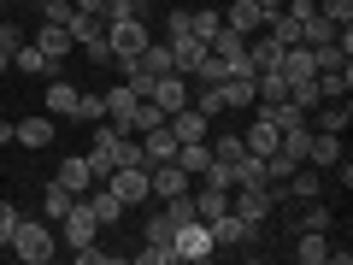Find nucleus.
<instances>
[{
  "label": "nucleus",
  "instance_id": "nucleus-1",
  "mask_svg": "<svg viewBox=\"0 0 353 265\" xmlns=\"http://www.w3.org/2000/svg\"><path fill=\"white\" fill-rule=\"evenodd\" d=\"M6 248H12L24 265H48L53 253H59V236H53L48 218H18V230H12V242H6Z\"/></svg>",
  "mask_w": 353,
  "mask_h": 265
},
{
  "label": "nucleus",
  "instance_id": "nucleus-2",
  "mask_svg": "<svg viewBox=\"0 0 353 265\" xmlns=\"http://www.w3.org/2000/svg\"><path fill=\"white\" fill-rule=\"evenodd\" d=\"M53 230H59V242H65V248H88V242H101V218L88 213V201H83V195L71 201V213H65Z\"/></svg>",
  "mask_w": 353,
  "mask_h": 265
},
{
  "label": "nucleus",
  "instance_id": "nucleus-3",
  "mask_svg": "<svg viewBox=\"0 0 353 265\" xmlns=\"http://www.w3.org/2000/svg\"><path fill=\"white\" fill-rule=\"evenodd\" d=\"M148 24H141V18H112V24H106V48H112V65L118 59H136L141 48H148Z\"/></svg>",
  "mask_w": 353,
  "mask_h": 265
},
{
  "label": "nucleus",
  "instance_id": "nucleus-4",
  "mask_svg": "<svg viewBox=\"0 0 353 265\" xmlns=\"http://www.w3.org/2000/svg\"><path fill=\"white\" fill-rule=\"evenodd\" d=\"M171 253L176 259H189V265H201V259H212V230L201 224V218H189V224H176V236H171Z\"/></svg>",
  "mask_w": 353,
  "mask_h": 265
},
{
  "label": "nucleus",
  "instance_id": "nucleus-5",
  "mask_svg": "<svg viewBox=\"0 0 353 265\" xmlns=\"http://www.w3.org/2000/svg\"><path fill=\"white\" fill-rule=\"evenodd\" d=\"M271 206H277V195L265 189V183H259V189H230V213H236L248 230H259L265 218H271Z\"/></svg>",
  "mask_w": 353,
  "mask_h": 265
},
{
  "label": "nucleus",
  "instance_id": "nucleus-6",
  "mask_svg": "<svg viewBox=\"0 0 353 265\" xmlns=\"http://www.w3.org/2000/svg\"><path fill=\"white\" fill-rule=\"evenodd\" d=\"M148 189H153V201H171V195H189L194 189V177L183 171L176 159H165V165H148Z\"/></svg>",
  "mask_w": 353,
  "mask_h": 265
},
{
  "label": "nucleus",
  "instance_id": "nucleus-7",
  "mask_svg": "<svg viewBox=\"0 0 353 265\" xmlns=\"http://www.w3.org/2000/svg\"><path fill=\"white\" fill-rule=\"evenodd\" d=\"M106 189H112L124 206H136V201H153V189H148V165H118V171L106 177Z\"/></svg>",
  "mask_w": 353,
  "mask_h": 265
},
{
  "label": "nucleus",
  "instance_id": "nucleus-8",
  "mask_svg": "<svg viewBox=\"0 0 353 265\" xmlns=\"http://www.w3.org/2000/svg\"><path fill=\"white\" fill-rule=\"evenodd\" d=\"M165 48H171V71L176 77H194L206 59V41L194 36V30H183V36H165Z\"/></svg>",
  "mask_w": 353,
  "mask_h": 265
},
{
  "label": "nucleus",
  "instance_id": "nucleus-9",
  "mask_svg": "<svg viewBox=\"0 0 353 265\" xmlns=\"http://www.w3.org/2000/svg\"><path fill=\"white\" fill-rule=\"evenodd\" d=\"M141 101H153V106H159V112H165V118H171V112H176V106H189V77H176V71H165V77H159V83H153V88H148V95H141Z\"/></svg>",
  "mask_w": 353,
  "mask_h": 265
},
{
  "label": "nucleus",
  "instance_id": "nucleus-10",
  "mask_svg": "<svg viewBox=\"0 0 353 265\" xmlns=\"http://www.w3.org/2000/svg\"><path fill=\"white\" fill-rule=\"evenodd\" d=\"M165 159H176V136H171V124L141 130V165H165Z\"/></svg>",
  "mask_w": 353,
  "mask_h": 265
},
{
  "label": "nucleus",
  "instance_id": "nucleus-11",
  "mask_svg": "<svg viewBox=\"0 0 353 265\" xmlns=\"http://www.w3.org/2000/svg\"><path fill=\"white\" fill-rule=\"evenodd\" d=\"M165 124H171V136H176V141H206V124H212V118H206L201 106H176Z\"/></svg>",
  "mask_w": 353,
  "mask_h": 265
},
{
  "label": "nucleus",
  "instance_id": "nucleus-12",
  "mask_svg": "<svg viewBox=\"0 0 353 265\" xmlns=\"http://www.w3.org/2000/svg\"><path fill=\"white\" fill-rule=\"evenodd\" d=\"M224 24L236 30V36H259L265 30V6L259 0H236V6H224Z\"/></svg>",
  "mask_w": 353,
  "mask_h": 265
},
{
  "label": "nucleus",
  "instance_id": "nucleus-13",
  "mask_svg": "<svg viewBox=\"0 0 353 265\" xmlns=\"http://www.w3.org/2000/svg\"><path fill=\"white\" fill-rule=\"evenodd\" d=\"M83 201H88V213L101 218V230H112L118 218H124V201H118V195L106 189V183H94V189H83Z\"/></svg>",
  "mask_w": 353,
  "mask_h": 265
},
{
  "label": "nucleus",
  "instance_id": "nucleus-14",
  "mask_svg": "<svg viewBox=\"0 0 353 265\" xmlns=\"http://www.w3.org/2000/svg\"><path fill=\"white\" fill-rule=\"evenodd\" d=\"M12 141H18V148H53V118H48V112L18 118V124H12Z\"/></svg>",
  "mask_w": 353,
  "mask_h": 265
},
{
  "label": "nucleus",
  "instance_id": "nucleus-15",
  "mask_svg": "<svg viewBox=\"0 0 353 265\" xmlns=\"http://www.w3.org/2000/svg\"><path fill=\"white\" fill-rule=\"evenodd\" d=\"M59 189H71V195H83V189H94V171H88V159L83 153H65L59 159V177H53Z\"/></svg>",
  "mask_w": 353,
  "mask_h": 265
},
{
  "label": "nucleus",
  "instance_id": "nucleus-16",
  "mask_svg": "<svg viewBox=\"0 0 353 265\" xmlns=\"http://www.w3.org/2000/svg\"><path fill=\"white\" fill-rule=\"evenodd\" d=\"M12 65H18V71H24V77H59V59H48V53H41L36 41H18Z\"/></svg>",
  "mask_w": 353,
  "mask_h": 265
},
{
  "label": "nucleus",
  "instance_id": "nucleus-17",
  "mask_svg": "<svg viewBox=\"0 0 353 265\" xmlns=\"http://www.w3.org/2000/svg\"><path fill=\"white\" fill-rule=\"evenodd\" d=\"M36 48L48 53V59H65V53H77V41H71V30H65V24L41 18V30H36Z\"/></svg>",
  "mask_w": 353,
  "mask_h": 265
},
{
  "label": "nucleus",
  "instance_id": "nucleus-18",
  "mask_svg": "<svg viewBox=\"0 0 353 265\" xmlns=\"http://www.w3.org/2000/svg\"><path fill=\"white\" fill-rule=\"evenodd\" d=\"M312 130H324V136H341V130L353 124V106L347 101H318V118H306Z\"/></svg>",
  "mask_w": 353,
  "mask_h": 265
},
{
  "label": "nucleus",
  "instance_id": "nucleus-19",
  "mask_svg": "<svg viewBox=\"0 0 353 265\" xmlns=\"http://www.w3.org/2000/svg\"><path fill=\"white\" fill-rule=\"evenodd\" d=\"M206 230H212V248H241V242H253V236H259V230H248V224H241L236 213L212 218V224H206Z\"/></svg>",
  "mask_w": 353,
  "mask_h": 265
},
{
  "label": "nucleus",
  "instance_id": "nucleus-20",
  "mask_svg": "<svg viewBox=\"0 0 353 265\" xmlns=\"http://www.w3.org/2000/svg\"><path fill=\"white\" fill-rule=\"evenodd\" d=\"M277 141H283V130L271 124V118H259V112H253V124H248V136H241V148H248V153H259V159H265V153L277 148Z\"/></svg>",
  "mask_w": 353,
  "mask_h": 265
},
{
  "label": "nucleus",
  "instance_id": "nucleus-21",
  "mask_svg": "<svg viewBox=\"0 0 353 265\" xmlns=\"http://www.w3.org/2000/svg\"><path fill=\"white\" fill-rule=\"evenodd\" d=\"M65 30H71V41H77V48H88V41H101V36H106V18L77 12V6H71V12H65Z\"/></svg>",
  "mask_w": 353,
  "mask_h": 265
},
{
  "label": "nucleus",
  "instance_id": "nucleus-22",
  "mask_svg": "<svg viewBox=\"0 0 353 265\" xmlns=\"http://www.w3.org/2000/svg\"><path fill=\"white\" fill-rule=\"evenodd\" d=\"M294 259L301 265H324L330 259V230H301V236H294Z\"/></svg>",
  "mask_w": 353,
  "mask_h": 265
},
{
  "label": "nucleus",
  "instance_id": "nucleus-23",
  "mask_svg": "<svg viewBox=\"0 0 353 265\" xmlns=\"http://www.w3.org/2000/svg\"><path fill=\"white\" fill-rule=\"evenodd\" d=\"M306 165H318V171H336V165H341V136H324V130H312Z\"/></svg>",
  "mask_w": 353,
  "mask_h": 265
},
{
  "label": "nucleus",
  "instance_id": "nucleus-24",
  "mask_svg": "<svg viewBox=\"0 0 353 265\" xmlns=\"http://www.w3.org/2000/svg\"><path fill=\"white\" fill-rule=\"evenodd\" d=\"M77 95H83L77 83L53 77V83H48V101H41V106H48V112H59V118H71V112H77Z\"/></svg>",
  "mask_w": 353,
  "mask_h": 265
},
{
  "label": "nucleus",
  "instance_id": "nucleus-25",
  "mask_svg": "<svg viewBox=\"0 0 353 265\" xmlns=\"http://www.w3.org/2000/svg\"><path fill=\"white\" fill-rule=\"evenodd\" d=\"M194 213H201V224L224 218V213H230V189H212V183H201V195H194Z\"/></svg>",
  "mask_w": 353,
  "mask_h": 265
},
{
  "label": "nucleus",
  "instance_id": "nucleus-26",
  "mask_svg": "<svg viewBox=\"0 0 353 265\" xmlns=\"http://www.w3.org/2000/svg\"><path fill=\"white\" fill-rule=\"evenodd\" d=\"M176 165H183V171L201 183V171L212 165V148H206V141H176Z\"/></svg>",
  "mask_w": 353,
  "mask_h": 265
},
{
  "label": "nucleus",
  "instance_id": "nucleus-27",
  "mask_svg": "<svg viewBox=\"0 0 353 265\" xmlns=\"http://www.w3.org/2000/svg\"><path fill=\"white\" fill-rule=\"evenodd\" d=\"M347 88H353V65H341V71H318V95H324V101H347Z\"/></svg>",
  "mask_w": 353,
  "mask_h": 265
},
{
  "label": "nucleus",
  "instance_id": "nucleus-28",
  "mask_svg": "<svg viewBox=\"0 0 353 265\" xmlns=\"http://www.w3.org/2000/svg\"><path fill=\"white\" fill-rule=\"evenodd\" d=\"M71 201H77L71 189H59V183H48V195H41V218H48V224H59V218L71 213Z\"/></svg>",
  "mask_w": 353,
  "mask_h": 265
},
{
  "label": "nucleus",
  "instance_id": "nucleus-29",
  "mask_svg": "<svg viewBox=\"0 0 353 265\" xmlns=\"http://www.w3.org/2000/svg\"><path fill=\"white\" fill-rule=\"evenodd\" d=\"M259 183H265V159L259 153H241L236 159V189H259Z\"/></svg>",
  "mask_w": 353,
  "mask_h": 265
},
{
  "label": "nucleus",
  "instance_id": "nucleus-30",
  "mask_svg": "<svg viewBox=\"0 0 353 265\" xmlns=\"http://www.w3.org/2000/svg\"><path fill=\"white\" fill-rule=\"evenodd\" d=\"M347 59H353V53L341 48V41H324V48H312V65H318V71H341Z\"/></svg>",
  "mask_w": 353,
  "mask_h": 265
},
{
  "label": "nucleus",
  "instance_id": "nucleus-31",
  "mask_svg": "<svg viewBox=\"0 0 353 265\" xmlns=\"http://www.w3.org/2000/svg\"><path fill=\"white\" fill-rule=\"evenodd\" d=\"M224 106H253V77H224Z\"/></svg>",
  "mask_w": 353,
  "mask_h": 265
},
{
  "label": "nucleus",
  "instance_id": "nucleus-32",
  "mask_svg": "<svg viewBox=\"0 0 353 265\" xmlns=\"http://www.w3.org/2000/svg\"><path fill=\"white\" fill-rule=\"evenodd\" d=\"M289 101H294V106H301V112H306V118H312V106H318V101H324V95H318V77H306V83H289Z\"/></svg>",
  "mask_w": 353,
  "mask_h": 265
},
{
  "label": "nucleus",
  "instance_id": "nucleus-33",
  "mask_svg": "<svg viewBox=\"0 0 353 265\" xmlns=\"http://www.w3.org/2000/svg\"><path fill=\"white\" fill-rule=\"evenodd\" d=\"M171 236H176V224L165 218V206H159V213L148 218V248H171Z\"/></svg>",
  "mask_w": 353,
  "mask_h": 265
},
{
  "label": "nucleus",
  "instance_id": "nucleus-34",
  "mask_svg": "<svg viewBox=\"0 0 353 265\" xmlns=\"http://www.w3.org/2000/svg\"><path fill=\"white\" fill-rule=\"evenodd\" d=\"M71 118H83V124H101L106 118V95H77V112Z\"/></svg>",
  "mask_w": 353,
  "mask_h": 265
},
{
  "label": "nucleus",
  "instance_id": "nucleus-35",
  "mask_svg": "<svg viewBox=\"0 0 353 265\" xmlns=\"http://www.w3.org/2000/svg\"><path fill=\"white\" fill-rule=\"evenodd\" d=\"M218 24H224V12H212V6H201V12H189V30H194V36H218Z\"/></svg>",
  "mask_w": 353,
  "mask_h": 265
},
{
  "label": "nucleus",
  "instance_id": "nucleus-36",
  "mask_svg": "<svg viewBox=\"0 0 353 265\" xmlns=\"http://www.w3.org/2000/svg\"><path fill=\"white\" fill-rule=\"evenodd\" d=\"M201 183H212V189H236V165H224V159H212L201 171Z\"/></svg>",
  "mask_w": 353,
  "mask_h": 265
},
{
  "label": "nucleus",
  "instance_id": "nucleus-37",
  "mask_svg": "<svg viewBox=\"0 0 353 265\" xmlns=\"http://www.w3.org/2000/svg\"><path fill=\"white\" fill-rule=\"evenodd\" d=\"M206 148H212V159H224V165H236L241 153H248V148H241V136H218V141H206Z\"/></svg>",
  "mask_w": 353,
  "mask_h": 265
},
{
  "label": "nucleus",
  "instance_id": "nucleus-38",
  "mask_svg": "<svg viewBox=\"0 0 353 265\" xmlns=\"http://www.w3.org/2000/svg\"><path fill=\"white\" fill-rule=\"evenodd\" d=\"M336 224V213L330 206H318V201H306V213H301V230H330Z\"/></svg>",
  "mask_w": 353,
  "mask_h": 265
},
{
  "label": "nucleus",
  "instance_id": "nucleus-39",
  "mask_svg": "<svg viewBox=\"0 0 353 265\" xmlns=\"http://www.w3.org/2000/svg\"><path fill=\"white\" fill-rule=\"evenodd\" d=\"M112 18H148V0H106V24Z\"/></svg>",
  "mask_w": 353,
  "mask_h": 265
},
{
  "label": "nucleus",
  "instance_id": "nucleus-40",
  "mask_svg": "<svg viewBox=\"0 0 353 265\" xmlns=\"http://www.w3.org/2000/svg\"><path fill=\"white\" fill-rule=\"evenodd\" d=\"M318 12H324L330 24L341 30V24H353V0H318Z\"/></svg>",
  "mask_w": 353,
  "mask_h": 265
},
{
  "label": "nucleus",
  "instance_id": "nucleus-41",
  "mask_svg": "<svg viewBox=\"0 0 353 265\" xmlns=\"http://www.w3.org/2000/svg\"><path fill=\"white\" fill-rule=\"evenodd\" d=\"M18 218H24V213H18L12 201H0V248H6V242H12V230H18Z\"/></svg>",
  "mask_w": 353,
  "mask_h": 265
},
{
  "label": "nucleus",
  "instance_id": "nucleus-42",
  "mask_svg": "<svg viewBox=\"0 0 353 265\" xmlns=\"http://www.w3.org/2000/svg\"><path fill=\"white\" fill-rule=\"evenodd\" d=\"M18 41H24V36H18V24H12V18H0V53H6V59L18 53Z\"/></svg>",
  "mask_w": 353,
  "mask_h": 265
},
{
  "label": "nucleus",
  "instance_id": "nucleus-43",
  "mask_svg": "<svg viewBox=\"0 0 353 265\" xmlns=\"http://www.w3.org/2000/svg\"><path fill=\"white\" fill-rule=\"evenodd\" d=\"M194 83H224V59H212V53H206L201 71H194Z\"/></svg>",
  "mask_w": 353,
  "mask_h": 265
},
{
  "label": "nucleus",
  "instance_id": "nucleus-44",
  "mask_svg": "<svg viewBox=\"0 0 353 265\" xmlns=\"http://www.w3.org/2000/svg\"><path fill=\"white\" fill-rule=\"evenodd\" d=\"M136 259H141V265H176V253H171V248H141Z\"/></svg>",
  "mask_w": 353,
  "mask_h": 265
},
{
  "label": "nucleus",
  "instance_id": "nucleus-45",
  "mask_svg": "<svg viewBox=\"0 0 353 265\" xmlns=\"http://www.w3.org/2000/svg\"><path fill=\"white\" fill-rule=\"evenodd\" d=\"M77 12H94V18H106V0H71Z\"/></svg>",
  "mask_w": 353,
  "mask_h": 265
},
{
  "label": "nucleus",
  "instance_id": "nucleus-46",
  "mask_svg": "<svg viewBox=\"0 0 353 265\" xmlns=\"http://www.w3.org/2000/svg\"><path fill=\"white\" fill-rule=\"evenodd\" d=\"M6 141H12V124H6V118H0V148H6Z\"/></svg>",
  "mask_w": 353,
  "mask_h": 265
},
{
  "label": "nucleus",
  "instance_id": "nucleus-47",
  "mask_svg": "<svg viewBox=\"0 0 353 265\" xmlns=\"http://www.w3.org/2000/svg\"><path fill=\"white\" fill-rule=\"evenodd\" d=\"M259 6H265V18H271V12H283V0H259Z\"/></svg>",
  "mask_w": 353,
  "mask_h": 265
},
{
  "label": "nucleus",
  "instance_id": "nucleus-48",
  "mask_svg": "<svg viewBox=\"0 0 353 265\" xmlns=\"http://www.w3.org/2000/svg\"><path fill=\"white\" fill-rule=\"evenodd\" d=\"M6 71H12V59H6V53H0V77H6Z\"/></svg>",
  "mask_w": 353,
  "mask_h": 265
},
{
  "label": "nucleus",
  "instance_id": "nucleus-49",
  "mask_svg": "<svg viewBox=\"0 0 353 265\" xmlns=\"http://www.w3.org/2000/svg\"><path fill=\"white\" fill-rule=\"evenodd\" d=\"M6 12H12V6H6V0H0V18H6Z\"/></svg>",
  "mask_w": 353,
  "mask_h": 265
},
{
  "label": "nucleus",
  "instance_id": "nucleus-50",
  "mask_svg": "<svg viewBox=\"0 0 353 265\" xmlns=\"http://www.w3.org/2000/svg\"><path fill=\"white\" fill-rule=\"evenodd\" d=\"M6 6H30V0H6Z\"/></svg>",
  "mask_w": 353,
  "mask_h": 265
}]
</instances>
